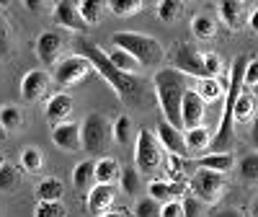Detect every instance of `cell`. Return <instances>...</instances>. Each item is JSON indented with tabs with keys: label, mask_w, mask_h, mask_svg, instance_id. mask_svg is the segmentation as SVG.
Returning a JSON list of instances; mask_svg holds the SVG:
<instances>
[{
	"label": "cell",
	"mask_w": 258,
	"mask_h": 217,
	"mask_svg": "<svg viewBox=\"0 0 258 217\" xmlns=\"http://www.w3.org/2000/svg\"><path fill=\"white\" fill-rule=\"evenodd\" d=\"M160 217H183V204L181 199H170L160 207Z\"/></svg>",
	"instance_id": "obj_44"
},
{
	"label": "cell",
	"mask_w": 258,
	"mask_h": 217,
	"mask_svg": "<svg viewBox=\"0 0 258 217\" xmlns=\"http://www.w3.org/2000/svg\"><path fill=\"white\" fill-rule=\"evenodd\" d=\"M21 186V168L13 163H0V191H13Z\"/></svg>",
	"instance_id": "obj_33"
},
{
	"label": "cell",
	"mask_w": 258,
	"mask_h": 217,
	"mask_svg": "<svg viewBox=\"0 0 258 217\" xmlns=\"http://www.w3.org/2000/svg\"><path fill=\"white\" fill-rule=\"evenodd\" d=\"M52 21L59 29H68V31H83L85 24L78 16V6L73 0H59V3L52 6Z\"/></svg>",
	"instance_id": "obj_14"
},
{
	"label": "cell",
	"mask_w": 258,
	"mask_h": 217,
	"mask_svg": "<svg viewBox=\"0 0 258 217\" xmlns=\"http://www.w3.org/2000/svg\"><path fill=\"white\" fill-rule=\"evenodd\" d=\"M103 55H106V60H109L114 68H116L119 73H124V75L137 78V73L142 70V68H140V62H137L132 55H129V52H124V49L111 47V49H103Z\"/></svg>",
	"instance_id": "obj_23"
},
{
	"label": "cell",
	"mask_w": 258,
	"mask_h": 217,
	"mask_svg": "<svg viewBox=\"0 0 258 217\" xmlns=\"http://www.w3.org/2000/svg\"><path fill=\"white\" fill-rule=\"evenodd\" d=\"M202 68L204 78H217L222 73V57L217 52H202Z\"/></svg>",
	"instance_id": "obj_38"
},
{
	"label": "cell",
	"mask_w": 258,
	"mask_h": 217,
	"mask_svg": "<svg viewBox=\"0 0 258 217\" xmlns=\"http://www.w3.org/2000/svg\"><path fill=\"white\" fill-rule=\"evenodd\" d=\"M188 186H186V181L183 184H170V181H160V179H153L150 181V186H147V191H150V199H155L158 204L163 202H170V199H176L178 194L183 197V191H186Z\"/></svg>",
	"instance_id": "obj_19"
},
{
	"label": "cell",
	"mask_w": 258,
	"mask_h": 217,
	"mask_svg": "<svg viewBox=\"0 0 258 217\" xmlns=\"http://www.w3.org/2000/svg\"><path fill=\"white\" fill-rule=\"evenodd\" d=\"M119 184H121L124 194H137L140 191V173H137V168H121Z\"/></svg>",
	"instance_id": "obj_40"
},
{
	"label": "cell",
	"mask_w": 258,
	"mask_h": 217,
	"mask_svg": "<svg viewBox=\"0 0 258 217\" xmlns=\"http://www.w3.org/2000/svg\"><path fill=\"white\" fill-rule=\"evenodd\" d=\"M163 158H165V150L158 142L155 132H150V129H140L137 140H135V168H137V173H140V176H150V173H155L163 166Z\"/></svg>",
	"instance_id": "obj_5"
},
{
	"label": "cell",
	"mask_w": 258,
	"mask_h": 217,
	"mask_svg": "<svg viewBox=\"0 0 258 217\" xmlns=\"http://www.w3.org/2000/svg\"><path fill=\"white\" fill-rule=\"evenodd\" d=\"M212 217H245L238 207H217L212 212Z\"/></svg>",
	"instance_id": "obj_46"
},
{
	"label": "cell",
	"mask_w": 258,
	"mask_h": 217,
	"mask_svg": "<svg viewBox=\"0 0 258 217\" xmlns=\"http://www.w3.org/2000/svg\"><path fill=\"white\" fill-rule=\"evenodd\" d=\"M132 132H135V127H132V119H129L126 114H121V117L114 119V124H111V140L114 142L126 145L129 137H132Z\"/></svg>",
	"instance_id": "obj_36"
},
{
	"label": "cell",
	"mask_w": 258,
	"mask_h": 217,
	"mask_svg": "<svg viewBox=\"0 0 258 217\" xmlns=\"http://www.w3.org/2000/svg\"><path fill=\"white\" fill-rule=\"evenodd\" d=\"M68 209H64L62 202H36L34 207V217H64Z\"/></svg>",
	"instance_id": "obj_39"
},
{
	"label": "cell",
	"mask_w": 258,
	"mask_h": 217,
	"mask_svg": "<svg viewBox=\"0 0 258 217\" xmlns=\"http://www.w3.org/2000/svg\"><path fill=\"white\" fill-rule=\"evenodd\" d=\"M183 204V217H197L199 214V199H181Z\"/></svg>",
	"instance_id": "obj_45"
},
{
	"label": "cell",
	"mask_w": 258,
	"mask_h": 217,
	"mask_svg": "<svg viewBox=\"0 0 258 217\" xmlns=\"http://www.w3.org/2000/svg\"><path fill=\"white\" fill-rule=\"evenodd\" d=\"M18 168L26 171V173H39L41 168H44V153L34 145L24 147L21 150V158H18Z\"/></svg>",
	"instance_id": "obj_31"
},
{
	"label": "cell",
	"mask_w": 258,
	"mask_h": 217,
	"mask_svg": "<svg viewBox=\"0 0 258 217\" xmlns=\"http://www.w3.org/2000/svg\"><path fill=\"white\" fill-rule=\"evenodd\" d=\"M24 127V108L16 103H6L0 106V129L6 132H18Z\"/></svg>",
	"instance_id": "obj_27"
},
{
	"label": "cell",
	"mask_w": 258,
	"mask_h": 217,
	"mask_svg": "<svg viewBox=\"0 0 258 217\" xmlns=\"http://www.w3.org/2000/svg\"><path fill=\"white\" fill-rule=\"evenodd\" d=\"M191 34L197 36L199 41H212L217 36V21L207 13H197L191 18Z\"/></svg>",
	"instance_id": "obj_26"
},
{
	"label": "cell",
	"mask_w": 258,
	"mask_h": 217,
	"mask_svg": "<svg viewBox=\"0 0 258 217\" xmlns=\"http://www.w3.org/2000/svg\"><path fill=\"white\" fill-rule=\"evenodd\" d=\"M225 88H227V80L222 78H199L197 80V96L204 101V103H214V101H220L225 98Z\"/></svg>",
	"instance_id": "obj_20"
},
{
	"label": "cell",
	"mask_w": 258,
	"mask_h": 217,
	"mask_svg": "<svg viewBox=\"0 0 258 217\" xmlns=\"http://www.w3.org/2000/svg\"><path fill=\"white\" fill-rule=\"evenodd\" d=\"M78 16H80V21L85 26H93V24H98V21L103 18V8H106V3H98V0H78Z\"/></svg>",
	"instance_id": "obj_30"
},
{
	"label": "cell",
	"mask_w": 258,
	"mask_h": 217,
	"mask_svg": "<svg viewBox=\"0 0 258 217\" xmlns=\"http://www.w3.org/2000/svg\"><path fill=\"white\" fill-rule=\"evenodd\" d=\"M181 13H183V3H178V0H160L158 3V18L163 24H173Z\"/></svg>",
	"instance_id": "obj_37"
},
{
	"label": "cell",
	"mask_w": 258,
	"mask_h": 217,
	"mask_svg": "<svg viewBox=\"0 0 258 217\" xmlns=\"http://www.w3.org/2000/svg\"><path fill=\"white\" fill-rule=\"evenodd\" d=\"M204 117H207V103L197 96V91L188 88L183 93V101H181V127L183 129L202 127L204 124Z\"/></svg>",
	"instance_id": "obj_10"
},
{
	"label": "cell",
	"mask_w": 258,
	"mask_h": 217,
	"mask_svg": "<svg viewBox=\"0 0 258 217\" xmlns=\"http://www.w3.org/2000/svg\"><path fill=\"white\" fill-rule=\"evenodd\" d=\"M52 142L64 153H78L80 150V124L78 122H62L52 127Z\"/></svg>",
	"instance_id": "obj_13"
},
{
	"label": "cell",
	"mask_w": 258,
	"mask_h": 217,
	"mask_svg": "<svg viewBox=\"0 0 258 217\" xmlns=\"http://www.w3.org/2000/svg\"><path fill=\"white\" fill-rule=\"evenodd\" d=\"M245 57H235L232 60V68H230V78H227V88H225V112L220 117V127L212 137V147L214 153H227V147L232 145V106H235V98L243 93V73H245Z\"/></svg>",
	"instance_id": "obj_3"
},
{
	"label": "cell",
	"mask_w": 258,
	"mask_h": 217,
	"mask_svg": "<svg viewBox=\"0 0 258 217\" xmlns=\"http://www.w3.org/2000/svg\"><path fill=\"white\" fill-rule=\"evenodd\" d=\"M135 214H137V217H160V204H158L155 199L145 197V199H140V202L135 204Z\"/></svg>",
	"instance_id": "obj_41"
},
{
	"label": "cell",
	"mask_w": 258,
	"mask_h": 217,
	"mask_svg": "<svg viewBox=\"0 0 258 217\" xmlns=\"http://www.w3.org/2000/svg\"><path fill=\"white\" fill-rule=\"evenodd\" d=\"M70 114H73V96L70 93H54L49 96L47 101V108H44V117L52 127L62 124V122H70Z\"/></svg>",
	"instance_id": "obj_17"
},
{
	"label": "cell",
	"mask_w": 258,
	"mask_h": 217,
	"mask_svg": "<svg viewBox=\"0 0 258 217\" xmlns=\"http://www.w3.org/2000/svg\"><path fill=\"white\" fill-rule=\"evenodd\" d=\"M106 8H109L114 16H119V18H129V16H137L145 8V3L142 0H109Z\"/></svg>",
	"instance_id": "obj_34"
},
{
	"label": "cell",
	"mask_w": 258,
	"mask_h": 217,
	"mask_svg": "<svg viewBox=\"0 0 258 217\" xmlns=\"http://www.w3.org/2000/svg\"><path fill=\"white\" fill-rule=\"evenodd\" d=\"M109 140H111V124L103 114L91 112L80 122V150H85L91 155H98L106 150Z\"/></svg>",
	"instance_id": "obj_6"
},
{
	"label": "cell",
	"mask_w": 258,
	"mask_h": 217,
	"mask_svg": "<svg viewBox=\"0 0 258 217\" xmlns=\"http://www.w3.org/2000/svg\"><path fill=\"white\" fill-rule=\"evenodd\" d=\"M250 142L258 147V114H255V119H253V129H250Z\"/></svg>",
	"instance_id": "obj_48"
},
{
	"label": "cell",
	"mask_w": 258,
	"mask_h": 217,
	"mask_svg": "<svg viewBox=\"0 0 258 217\" xmlns=\"http://www.w3.org/2000/svg\"><path fill=\"white\" fill-rule=\"evenodd\" d=\"M250 217H258V197L253 199V207H250Z\"/></svg>",
	"instance_id": "obj_51"
},
{
	"label": "cell",
	"mask_w": 258,
	"mask_h": 217,
	"mask_svg": "<svg viewBox=\"0 0 258 217\" xmlns=\"http://www.w3.org/2000/svg\"><path fill=\"white\" fill-rule=\"evenodd\" d=\"M64 197V184L54 176L41 179L36 184V202H62Z\"/></svg>",
	"instance_id": "obj_25"
},
{
	"label": "cell",
	"mask_w": 258,
	"mask_h": 217,
	"mask_svg": "<svg viewBox=\"0 0 258 217\" xmlns=\"http://www.w3.org/2000/svg\"><path fill=\"white\" fill-rule=\"evenodd\" d=\"M248 29L258 34V6H255V8L250 11V16H248Z\"/></svg>",
	"instance_id": "obj_47"
},
{
	"label": "cell",
	"mask_w": 258,
	"mask_h": 217,
	"mask_svg": "<svg viewBox=\"0 0 258 217\" xmlns=\"http://www.w3.org/2000/svg\"><path fill=\"white\" fill-rule=\"evenodd\" d=\"M49 83H52V75L47 70H29L21 78V96H24V101L34 103V101L47 96Z\"/></svg>",
	"instance_id": "obj_11"
},
{
	"label": "cell",
	"mask_w": 258,
	"mask_h": 217,
	"mask_svg": "<svg viewBox=\"0 0 258 217\" xmlns=\"http://www.w3.org/2000/svg\"><path fill=\"white\" fill-rule=\"evenodd\" d=\"M163 166H165V173H168V181L170 184H183L186 181V160H183V155L165 153Z\"/></svg>",
	"instance_id": "obj_32"
},
{
	"label": "cell",
	"mask_w": 258,
	"mask_h": 217,
	"mask_svg": "<svg viewBox=\"0 0 258 217\" xmlns=\"http://www.w3.org/2000/svg\"><path fill=\"white\" fill-rule=\"evenodd\" d=\"M24 6H26L29 11H39V8H41V3H34V0H26V3H24Z\"/></svg>",
	"instance_id": "obj_50"
},
{
	"label": "cell",
	"mask_w": 258,
	"mask_h": 217,
	"mask_svg": "<svg viewBox=\"0 0 258 217\" xmlns=\"http://www.w3.org/2000/svg\"><path fill=\"white\" fill-rule=\"evenodd\" d=\"M197 166L202 171H212V173H230L235 168V155L232 153H209V155H202L197 160Z\"/></svg>",
	"instance_id": "obj_24"
},
{
	"label": "cell",
	"mask_w": 258,
	"mask_h": 217,
	"mask_svg": "<svg viewBox=\"0 0 258 217\" xmlns=\"http://www.w3.org/2000/svg\"><path fill=\"white\" fill-rule=\"evenodd\" d=\"M153 85H155V98L163 112V119L181 129V101L183 93L188 91L186 75H181L173 68H160L153 78Z\"/></svg>",
	"instance_id": "obj_2"
},
{
	"label": "cell",
	"mask_w": 258,
	"mask_h": 217,
	"mask_svg": "<svg viewBox=\"0 0 258 217\" xmlns=\"http://www.w3.org/2000/svg\"><path fill=\"white\" fill-rule=\"evenodd\" d=\"M111 47L129 52L140 62V68H160V62L165 57V49H163L160 41L147 36V34H140V31H116V34H111Z\"/></svg>",
	"instance_id": "obj_4"
},
{
	"label": "cell",
	"mask_w": 258,
	"mask_h": 217,
	"mask_svg": "<svg viewBox=\"0 0 258 217\" xmlns=\"http://www.w3.org/2000/svg\"><path fill=\"white\" fill-rule=\"evenodd\" d=\"M93 173H96V160L88 158V160H80L75 168H73V186L85 191L93 186Z\"/></svg>",
	"instance_id": "obj_29"
},
{
	"label": "cell",
	"mask_w": 258,
	"mask_h": 217,
	"mask_svg": "<svg viewBox=\"0 0 258 217\" xmlns=\"http://www.w3.org/2000/svg\"><path fill=\"white\" fill-rule=\"evenodd\" d=\"M62 44H64L62 34H57V31H44V34L36 39V44H34L39 62H41V65H47V68H54V65L59 62Z\"/></svg>",
	"instance_id": "obj_12"
},
{
	"label": "cell",
	"mask_w": 258,
	"mask_h": 217,
	"mask_svg": "<svg viewBox=\"0 0 258 217\" xmlns=\"http://www.w3.org/2000/svg\"><path fill=\"white\" fill-rule=\"evenodd\" d=\"M91 73H93V68H91L88 60L80 57V55H70V57H62V60L54 65L52 78H54L57 85H62V88H73V85L83 83Z\"/></svg>",
	"instance_id": "obj_8"
},
{
	"label": "cell",
	"mask_w": 258,
	"mask_h": 217,
	"mask_svg": "<svg viewBox=\"0 0 258 217\" xmlns=\"http://www.w3.org/2000/svg\"><path fill=\"white\" fill-rule=\"evenodd\" d=\"M255 83H258V57H255V60H248V62H245V73H243V85H248V88H253Z\"/></svg>",
	"instance_id": "obj_43"
},
{
	"label": "cell",
	"mask_w": 258,
	"mask_h": 217,
	"mask_svg": "<svg viewBox=\"0 0 258 217\" xmlns=\"http://www.w3.org/2000/svg\"><path fill=\"white\" fill-rule=\"evenodd\" d=\"M238 166V173H240V179L248 181V184H258V153H248L240 158V163H235Z\"/></svg>",
	"instance_id": "obj_35"
},
{
	"label": "cell",
	"mask_w": 258,
	"mask_h": 217,
	"mask_svg": "<svg viewBox=\"0 0 258 217\" xmlns=\"http://www.w3.org/2000/svg\"><path fill=\"white\" fill-rule=\"evenodd\" d=\"M191 191L197 194L199 204H217L227 191V181L222 173H212V171L199 168L191 179Z\"/></svg>",
	"instance_id": "obj_7"
},
{
	"label": "cell",
	"mask_w": 258,
	"mask_h": 217,
	"mask_svg": "<svg viewBox=\"0 0 258 217\" xmlns=\"http://www.w3.org/2000/svg\"><path fill=\"white\" fill-rule=\"evenodd\" d=\"M116 199V189L114 186H101V184H93L88 189V199H85V207H88L91 214H103V212H111V204Z\"/></svg>",
	"instance_id": "obj_16"
},
{
	"label": "cell",
	"mask_w": 258,
	"mask_h": 217,
	"mask_svg": "<svg viewBox=\"0 0 258 217\" xmlns=\"http://www.w3.org/2000/svg\"><path fill=\"white\" fill-rule=\"evenodd\" d=\"M121 176V166L116 158H98L96 160V173H93V184L101 186H114V181H119Z\"/></svg>",
	"instance_id": "obj_22"
},
{
	"label": "cell",
	"mask_w": 258,
	"mask_h": 217,
	"mask_svg": "<svg viewBox=\"0 0 258 217\" xmlns=\"http://www.w3.org/2000/svg\"><path fill=\"white\" fill-rule=\"evenodd\" d=\"M173 70H178L186 78H204V68H202V52L188 44V41H181L173 52Z\"/></svg>",
	"instance_id": "obj_9"
},
{
	"label": "cell",
	"mask_w": 258,
	"mask_h": 217,
	"mask_svg": "<svg viewBox=\"0 0 258 217\" xmlns=\"http://www.w3.org/2000/svg\"><path fill=\"white\" fill-rule=\"evenodd\" d=\"M253 98H255V101H258V83H255V85H253Z\"/></svg>",
	"instance_id": "obj_52"
},
{
	"label": "cell",
	"mask_w": 258,
	"mask_h": 217,
	"mask_svg": "<svg viewBox=\"0 0 258 217\" xmlns=\"http://www.w3.org/2000/svg\"><path fill=\"white\" fill-rule=\"evenodd\" d=\"M0 163H3V160H0Z\"/></svg>",
	"instance_id": "obj_53"
},
{
	"label": "cell",
	"mask_w": 258,
	"mask_h": 217,
	"mask_svg": "<svg viewBox=\"0 0 258 217\" xmlns=\"http://www.w3.org/2000/svg\"><path fill=\"white\" fill-rule=\"evenodd\" d=\"M253 114H255V98H253V93H245V91H243L238 98H235L232 122H235V124H245V122L253 119Z\"/></svg>",
	"instance_id": "obj_28"
},
{
	"label": "cell",
	"mask_w": 258,
	"mask_h": 217,
	"mask_svg": "<svg viewBox=\"0 0 258 217\" xmlns=\"http://www.w3.org/2000/svg\"><path fill=\"white\" fill-rule=\"evenodd\" d=\"M217 13H220L222 24L230 31H235L243 24V18H245V6L240 3V0H222V3H217Z\"/></svg>",
	"instance_id": "obj_21"
},
{
	"label": "cell",
	"mask_w": 258,
	"mask_h": 217,
	"mask_svg": "<svg viewBox=\"0 0 258 217\" xmlns=\"http://www.w3.org/2000/svg\"><path fill=\"white\" fill-rule=\"evenodd\" d=\"M155 137H158V142L163 145L165 153L186 155V147H183V132H181L178 127H173V124H168L165 119H160V122H158V127H155Z\"/></svg>",
	"instance_id": "obj_15"
},
{
	"label": "cell",
	"mask_w": 258,
	"mask_h": 217,
	"mask_svg": "<svg viewBox=\"0 0 258 217\" xmlns=\"http://www.w3.org/2000/svg\"><path fill=\"white\" fill-rule=\"evenodd\" d=\"M98 217H124V209H111V212H103Z\"/></svg>",
	"instance_id": "obj_49"
},
{
	"label": "cell",
	"mask_w": 258,
	"mask_h": 217,
	"mask_svg": "<svg viewBox=\"0 0 258 217\" xmlns=\"http://www.w3.org/2000/svg\"><path fill=\"white\" fill-rule=\"evenodd\" d=\"M75 49H78L75 55H80V57L88 60L91 68L111 85L114 93H116L119 98H129V101L142 98V80L119 73L114 65L106 60V55H103V49H101L98 44H93V41H88V39H78V41H75Z\"/></svg>",
	"instance_id": "obj_1"
},
{
	"label": "cell",
	"mask_w": 258,
	"mask_h": 217,
	"mask_svg": "<svg viewBox=\"0 0 258 217\" xmlns=\"http://www.w3.org/2000/svg\"><path fill=\"white\" fill-rule=\"evenodd\" d=\"M212 137L214 132L202 124V127H194V129H183V147H186V153H204L207 147H212Z\"/></svg>",
	"instance_id": "obj_18"
},
{
	"label": "cell",
	"mask_w": 258,
	"mask_h": 217,
	"mask_svg": "<svg viewBox=\"0 0 258 217\" xmlns=\"http://www.w3.org/2000/svg\"><path fill=\"white\" fill-rule=\"evenodd\" d=\"M11 44H13V39H11V26H8V21H6L3 11H0V57H8V55H11Z\"/></svg>",
	"instance_id": "obj_42"
}]
</instances>
